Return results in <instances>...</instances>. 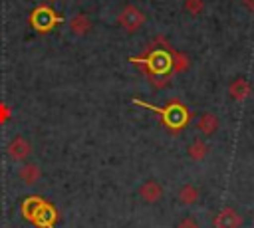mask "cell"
I'll return each instance as SVG.
<instances>
[{
	"label": "cell",
	"instance_id": "7c38bea8",
	"mask_svg": "<svg viewBox=\"0 0 254 228\" xmlns=\"http://www.w3.org/2000/svg\"><path fill=\"white\" fill-rule=\"evenodd\" d=\"M196 127H198V131H200L202 135H212V133L218 129V119H216V115H212V113H202L200 119L196 121Z\"/></svg>",
	"mask_w": 254,
	"mask_h": 228
},
{
	"label": "cell",
	"instance_id": "5b68a950",
	"mask_svg": "<svg viewBox=\"0 0 254 228\" xmlns=\"http://www.w3.org/2000/svg\"><path fill=\"white\" fill-rule=\"evenodd\" d=\"M117 22H119V26L123 28V30H127V32H137L143 24H145V14L137 8V6H125L119 14H117Z\"/></svg>",
	"mask_w": 254,
	"mask_h": 228
},
{
	"label": "cell",
	"instance_id": "30bf717a",
	"mask_svg": "<svg viewBox=\"0 0 254 228\" xmlns=\"http://www.w3.org/2000/svg\"><path fill=\"white\" fill-rule=\"evenodd\" d=\"M69 30H71V34H75V36H87L89 30H91V20H89L85 14H75V16L69 20Z\"/></svg>",
	"mask_w": 254,
	"mask_h": 228
},
{
	"label": "cell",
	"instance_id": "e0dca14e",
	"mask_svg": "<svg viewBox=\"0 0 254 228\" xmlns=\"http://www.w3.org/2000/svg\"><path fill=\"white\" fill-rule=\"evenodd\" d=\"M177 228H200V226H198V222H196L194 218L187 216V218H183V220L179 222V226H177Z\"/></svg>",
	"mask_w": 254,
	"mask_h": 228
},
{
	"label": "cell",
	"instance_id": "ba28073f",
	"mask_svg": "<svg viewBox=\"0 0 254 228\" xmlns=\"http://www.w3.org/2000/svg\"><path fill=\"white\" fill-rule=\"evenodd\" d=\"M139 196H141L145 202L153 204V202L161 200V196H163V186H161L157 180L149 178V180H145V182L139 186Z\"/></svg>",
	"mask_w": 254,
	"mask_h": 228
},
{
	"label": "cell",
	"instance_id": "3957f363",
	"mask_svg": "<svg viewBox=\"0 0 254 228\" xmlns=\"http://www.w3.org/2000/svg\"><path fill=\"white\" fill-rule=\"evenodd\" d=\"M133 103H135V105H141V107H145V109H149V111H153V113H157L159 119L163 121V125H165L167 129H171V131L183 129V127L189 123V119H190L189 109H187L181 101H171V103H167L165 107H155V105L145 103V101H141V99H133Z\"/></svg>",
	"mask_w": 254,
	"mask_h": 228
},
{
	"label": "cell",
	"instance_id": "4fadbf2b",
	"mask_svg": "<svg viewBox=\"0 0 254 228\" xmlns=\"http://www.w3.org/2000/svg\"><path fill=\"white\" fill-rule=\"evenodd\" d=\"M206 155H208V145H206L204 141L196 139V141L190 143V147H189V157H190L192 161H202Z\"/></svg>",
	"mask_w": 254,
	"mask_h": 228
},
{
	"label": "cell",
	"instance_id": "5bb4252c",
	"mask_svg": "<svg viewBox=\"0 0 254 228\" xmlns=\"http://www.w3.org/2000/svg\"><path fill=\"white\" fill-rule=\"evenodd\" d=\"M179 200L183 204H194L198 200V188L192 184H183L179 190Z\"/></svg>",
	"mask_w": 254,
	"mask_h": 228
},
{
	"label": "cell",
	"instance_id": "ac0fdd59",
	"mask_svg": "<svg viewBox=\"0 0 254 228\" xmlns=\"http://www.w3.org/2000/svg\"><path fill=\"white\" fill-rule=\"evenodd\" d=\"M10 115H12V113H10L8 105H6V103H0V125L6 123V121L10 119Z\"/></svg>",
	"mask_w": 254,
	"mask_h": 228
},
{
	"label": "cell",
	"instance_id": "277c9868",
	"mask_svg": "<svg viewBox=\"0 0 254 228\" xmlns=\"http://www.w3.org/2000/svg\"><path fill=\"white\" fill-rule=\"evenodd\" d=\"M62 22H64V18L58 16V14L52 10V6H46V4L36 6V8L32 10V14H30V24H32V28H34L36 32H40V34L52 32V30H54L58 24H62Z\"/></svg>",
	"mask_w": 254,
	"mask_h": 228
},
{
	"label": "cell",
	"instance_id": "52a82bcc",
	"mask_svg": "<svg viewBox=\"0 0 254 228\" xmlns=\"http://www.w3.org/2000/svg\"><path fill=\"white\" fill-rule=\"evenodd\" d=\"M242 218L234 208H222L214 218V228H240Z\"/></svg>",
	"mask_w": 254,
	"mask_h": 228
},
{
	"label": "cell",
	"instance_id": "7a4b0ae2",
	"mask_svg": "<svg viewBox=\"0 0 254 228\" xmlns=\"http://www.w3.org/2000/svg\"><path fill=\"white\" fill-rule=\"evenodd\" d=\"M22 216L24 220L36 224L38 228H54L58 222V210L52 202L44 200L42 196H28L22 202Z\"/></svg>",
	"mask_w": 254,
	"mask_h": 228
},
{
	"label": "cell",
	"instance_id": "9a60e30c",
	"mask_svg": "<svg viewBox=\"0 0 254 228\" xmlns=\"http://www.w3.org/2000/svg\"><path fill=\"white\" fill-rule=\"evenodd\" d=\"M189 57L183 54V52H173V57H171V67H173V73H181L189 67Z\"/></svg>",
	"mask_w": 254,
	"mask_h": 228
},
{
	"label": "cell",
	"instance_id": "d6986e66",
	"mask_svg": "<svg viewBox=\"0 0 254 228\" xmlns=\"http://www.w3.org/2000/svg\"><path fill=\"white\" fill-rule=\"evenodd\" d=\"M244 4H246V6H248L252 12H254V0H244Z\"/></svg>",
	"mask_w": 254,
	"mask_h": 228
},
{
	"label": "cell",
	"instance_id": "9c48e42d",
	"mask_svg": "<svg viewBox=\"0 0 254 228\" xmlns=\"http://www.w3.org/2000/svg\"><path fill=\"white\" fill-rule=\"evenodd\" d=\"M18 176H20V180H22L26 186H32V184H36V182L40 180L42 172H40V167H38L36 163H26V165L18 171Z\"/></svg>",
	"mask_w": 254,
	"mask_h": 228
},
{
	"label": "cell",
	"instance_id": "8fae6325",
	"mask_svg": "<svg viewBox=\"0 0 254 228\" xmlns=\"http://www.w3.org/2000/svg\"><path fill=\"white\" fill-rule=\"evenodd\" d=\"M228 93H230V97H232V99L242 101V99H246V97L250 95V83H248L246 79L238 77V79H234V81L230 83Z\"/></svg>",
	"mask_w": 254,
	"mask_h": 228
},
{
	"label": "cell",
	"instance_id": "2e32d148",
	"mask_svg": "<svg viewBox=\"0 0 254 228\" xmlns=\"http://www.w3.org/2000/svg\"><path fill=\"white\" fill-rule=\"evenodd\" d=\"M202 8H204L202 0H185V10L190 12V14H200Z\"/></svg>",
	"mask_w": 254,
	"mask_h": 228
},
{
	"label": "cell",
	"instance_id": "ffe728a7",
	"mask_svg": "<svg viewBox=\"0 0 254 228\" xmlns=\"http://www.w3.org/2000/svg\"><path fill=\"white\" fill-rule=\"evenodd\" d=\"M46 2H48V4H54V2H58V0H46Z\"/></svg>",
	"mask_w": 254,
	"mask_h": 228
},
{
	"label": "cell",
	"instance_id": "8992f818",
	"mask_svg": "<svg viewBox=\"0 0 254 228\" xmlns=\"http://www.w3.org/2000/svg\"><path fill=\"white\" fill-rule=\"evenodd\" d=\"M30 153H32V145H30V141L26 137L18 135L8 143V155L14 161H26L30 157Z\"/></svg>",
	"mask_w": 254,
	"mask_h": 228
},
{
	"label": "cell",
	"instance_id": "6da1fadb",
	"mask_svg": "<svg viewBox=\"0 0 254 228\" xmlns=\"http://www.w3.org/2000/svg\"><path fill=\"white\" fill-rule=\"evenodd\" d=\"M171 57H173V50L169 48V44L163 38H157L149 46V52L145 56L131 57L129 61L139 65L145 75H171L173 73Z\"/></svg>",
	"mask_w": 254,
	"mask_h": 228
}]
</instances>
